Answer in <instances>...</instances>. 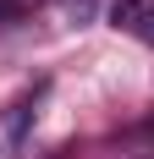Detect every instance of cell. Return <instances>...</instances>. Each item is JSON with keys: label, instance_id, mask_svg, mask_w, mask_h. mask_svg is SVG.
<instances>
[{"label": "cell", "instance_id": "obj_1", "mask_svg": "<svg viewBox=\"0 0 154 159\" xmlns=\"http://www.w3.org/2000/svg\"><path fill=\"white\" fill-rule=\"evenodd\" d=\"M110 22H116L127 39H138V44L154 49V0H116V6H110Z\"/></svg>", "mask_w": 154, "mask_h": 159}, {"label": "cell", "instance_id": "obj_2", "mask_svg": "<svg viewBox=\"0 0 154 159\" xmlns=\"http://www.w3.org/2000/svg\"><path fill=\"white\" fill-rule=\"evenodd\" d=\"M105 0H61V11H66V22H88L94 11H99Z\"/></svg>", "mask_w": 154, "mask_h": 159}, {"label": "cell", "instance_id": "obj_3", "mask_svg": "<svg viewBox=\"0 0 154 159\" xmlns=\"http://www.w3.org/2000/svg\"><path fill=\"white\" fill-rule=\"evenodd\" d=\"M0 11H6V0H0Z\"/></svg>", "mask_w": 154, "mask_h": 159}]
</instances>
